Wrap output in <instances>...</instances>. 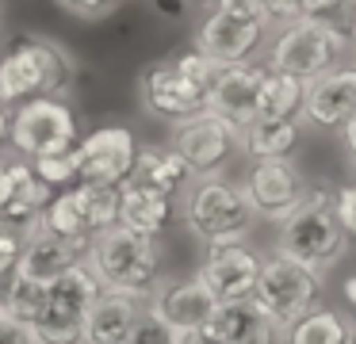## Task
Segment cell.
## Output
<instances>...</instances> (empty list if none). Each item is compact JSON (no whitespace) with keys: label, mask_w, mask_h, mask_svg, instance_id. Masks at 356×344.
Segmentation results:
<instances>
[{"label":"cell","mask_w":356,"mask_h":344,"mask_svg":"<svg viewBox=\"0 0 356 344\" xmlns=\"http://www.w3.org/2000/svg\"><path fill=\"white\" fill-rule=\"evenodd\" d=\"M154 12L165 19H180L184 15V0H154Z\"/></svg>","instance_id":"cell-38"},{"label":"cell","mask_w":356,"mask_h":344,"mask_svg":"<svg viewBox=\"0 0 356 344\" xmlns=\"http://www.w3.org/2000/svg\"><path fill=\"white\" fill-rule=\"evenodd\" d=\"M54 191L35 176V168L27 161H12L0 165V226L31 229L35 218L42 214V206L50 203Z\"/></svg>","instance_id":"cell-18"},{"label":"cell","mask_w":356,"mask_h":344,"mask_svg":"<svg viewBox=\"0 0 356 344\" xmlns=\"http://www.w3.org/2000/svg\"><path fill=\"white\" fill-rule=\"evenodd\" d=\"M348 38L337 23H330L325 15H299V19L284 23L276 35V42L268 46V69L291 73L299 81H310L318 73H330L345 61Z\"/></svg>","instance_id":"cell-4"},{"label":"cell","mask_w":356,"mask_h":344,"mask_svg":"<svg viewBox=\"0 0 356 344\" xmlns=\"http://www.w3.org/2000/svg\"><path fill=\"white\" fill-rule=\"evenodd\" d=\"M302 4V15H330V12H337L345 0H299Z\"/></svg>","instance_id":"cell-37"},{"label":"cell","mask_w":356,"mask_h":344,"mask_svg":"<svg viewBox=\"0 0 356 344\" xmlns=\"http://www.w3.org/2000/svg\"><path fill=\"white\" fill-rule=\"evenodd\" d=\"M172 149L184 157L188 172L207 180V176L222 172L230 153L238 149V126H230L226 119L203 107V111L172 122Z\"/></svg>","instance_id":"cell-10"},{"label":"cell","mask_w":356,"mask_h":344,"mask_svg":"<svg viewBox=\"0 0 356 344\" xmlns=\"http://www.w3.org/2000/svg\"><path fill=\"white\" fill-rule=\"evenodd\" d=\"M85 264H88V272L96 275L100 290L131 295V298H138V302H146V298L154 295L157 275H161L157 241L119 226V222L88 237Z\"/></svg>","instance_id":"cell-1"},{"label":"cell","mask_w":356,"mask_h":344,"mask_svg":"<svg viewBox=\"0 0 356 344\" xmlns=\"http://www.w3.org/2000/svg\"><path fill=\"white\" fill-rule=\"evenodd\" d=\"M353 344H356V325H353Z\"/></svg>","instance_id":"cell-43"},{"label":"cell","mask_w":356,"mask_h":344,"mask_svg":"<svg viewBox=\"0 0 356 344\" xmlns=\"http://www.w3.org/2000/svg\"><path fill=\"white\" fill-rule=\"evenodd\" d=\"M8 145L27 161L65 153L77 145V115L58 96H31L8 115Z\"/></svg>","instance_id":"cell-7"},{"label":"cell","mask_w":356,"mask_h":344,"mask_svg":"<svg viewBox=\"0 0 356 344\" xmlns=\"http://www.w3.org/2000/svg\"><path fill=\"white\" fill-rule=\"evenodd\" d=\"M215 310H218V298L207 290V283L200 275L161 283V290L149 295V313H157L172 333L192 329V325H207L215 318Z\"/></svg>","instance_id":"cell-16"},{"label":"cell","mask_w":356,"mask_h":344,"mask_svg":"<svg viewBox=\"0 0 356 344\" xmlns=\"http://www.w3.org/2000/svg\"><path fill=\"white\" fill-rule=\"evenodd\" d=\"M19 249H24V229H16V226H0V290L8 287V279L16 275Z\"/></svg>","instance_id":"cell-29"},{"label":"cell","mask_w":356,"mask_h":344,"mask_svg":"<svg viewBox=\"0 0 356 344\" xmlns=\"http://www.w3.org/2000/svg\"><path fill=\"white\" fill-rule=\"evenodd\" d=\"M264 65H253V61H234V65H222V73L215 76L207 92V111H215L218 119H226L230 126H245V122L257 119V88H261Z\"/></svg>","instance_id":"cell-15"},{"label":"cell","mask_w":356,"mask_h":344,"mask_svg":"<svg viewBox=\"0 0 356 344\" xmlns=\"http://www.w3.org/2000/svg\"><path fill=\"white\" fill-rule=\"evenodd\" d=\"M73 84V61L47 38H19L0 58V104H24L31 96H62Z\"/></svg>","instance_id":"cell-5"},{"label":"cell","mask_w":356,"mask_h":344,"mask_svg":"<svg viewBox=\"0 0 356 344\" xmlns=\"http://www.w3.org/2000/svg\"><path fill=\"white\" fill-rule=\"evenodd\" d=\"M280 256H291L295 264L310 268L314 275H325L345 260L348 234L333 214V191L318 188L280 222Z\"/></svg>","instance_id":"cell-3"},{"label":"cell","mask_w":356,"mask_h":344,"mask_svg":"<svg viewBox=\"0 0 356 344\" xmlns=\"http://www.w3.org/2000/svg\"><path fill=\"white\" fill-rule=\"evenodd\" d=\"M302 15V4L299 0H264V23H291Z\"/></svg>","instance_id":"cell-34"},{"label":"cell","mask_w":356,"mask_h":344,"mask_svg":"<svg viewBox=\"0 0 356 344\" xmlns=\"http://www.w3.org/2000/svg\"><path fill=\"white\" fill-rule=\"evenodd\" d=\"M85 252H88V241H81V237H58V234H47V229L31 226V229H24V249H19L16 272L27 275V279L50 283L65 268L81 264Z\"/></svg>","instance_id":"cell-19"},{"label":"cell","mask_w":356,"mask_h":344,"mask_svg":"<svg viewBox=\"0 0 356 344\" xmlns=\"http://www.w3.org/2000/svg\"><path fill=\"white\" fill-rule=\"evenodd\" d=\"M257 272H261V260L245 249V241H222L207 245V256L195 275L207 283V290L218 302H241L253 295Z\"/></svg>","instance_id":"cell-13"},{"label":"cell","mask_w":356,"mask_h":344,"mask_svg":"<svg viewBox=\"0 0 356 344\" xmlns=\"http://www.w3.org/2000/svg\"><path fill=\"white\" fill-rule=\"evenodd\" d=\"M211 12L234 15V19H264V0H207Z\"/></svg>","instance_id":"cell-33"},{"label":"cell","mask_w":356,"mask_h":344,"mask_svg":"<svg viewBox=\"0 0 356 344\" xmlns=\"http://www.w3.org/2000/svg\"><path fill=\"white\" fill-rule=\"evenodd\" d=\"M302 130L299 119H253L238 130V145L253 161H272V157H291L299 145Z\"/></svg>","instance_id":"cell-23"},{"label":"cell","mask_w":356,"mask_h":344,"mask_svg":"<svg viewBox=\"0 0 356 344\" xmlns=\"http://www.w3.org/2000/svg\"><path fill=\"white\" fill-rule=\"evenodd\" d=\"M8 145V107L0 104V149Z\"/></svg>","instance_id":"cell-40"},{"label":"cell","mask_w":356,"mask_h":344,"mask_svg":"<svg viewBox=\"0 0 356 344\" xmlns=\"http://www.w3.org/2000/svg\"><path fill=\"white\" fill-rule=\"evenodd\" d=\"M184 214H188L184 218L188 229L207 245L245 241L253 222H257L245 191L230 180H218V176H207V180L195 188V195H192V203H188Z\"/></svg>","instance_id":"cell-8"},{"label":"cell","mask_w":356,"mask_h":344,"mask_svg":"<svg viewBox=\"0 0 356 344\" xmlns=\"http://www.w3.org/2000/svg\"><path fill=\"white\" fill-rule=\"evenodd\" d=\"M341 130H345V149H348V157H353V165H356V115Z\"/></svg>","instance_id":"cell-39"},{"label":"cell","mask_w":356,"mask_h":344,"mask_svg":"<svg viewBox=\"0 0 356 344\" xmlns=\"http://www.w3.org/2000/svg\"><path fill=\"white\" fill-rule=\"evenodd\" d=\"M172 214H177L172 195H165V191H157V188H146V183H138V180L119 183V206H115L119 226L134 229V234H142V237H157L172 226Z\"/></svg>","instance_id":"cell-20"},{"label":"cell","mask_w":356,"mask_h":344,"mask_svg":"<svg viewBox=\"0 0 356 344\" xmlns=\"http://www.w3.org/2000/svg\"><path fill=\"white\" fill-rule=\"evenodd\" d=\"M172 344H226L222 336L215 333V325H192V329H180V333H172Z\"/></svg>","instance_id":"cell-35"},{"label":"cell","mask_w":356,"mask_h":344,"mask_svg":"<svg viewBox=\"0 0 356 344\" xmlns=\"http://www.w3.org/2000/svg\"><path fill=\"white\" fill-rule=\"evenodd\" d=\"M42 310H47V283L42 279H27V275L16 272L8 279V287L0 290V313L19 321V325L31 329L42 318Z\"/></svg>","instance_id":"cell-27"},{"label":"cell","mask_w":356,"mask_h":344,"mask_svg":"<svg viewBox=\"0 0 356 344\" xmlns=\"http://www.w3.org/2000/svg\"><path fill=\"white\" fill-rule=\"evenodd\" d=\"M302 84L307 81L264 65L261 88H257V119H299V111H302Z\"/></svg>","instance_id":"cell-25"},{"label":"cell","mask_w":356,"mask_h":344,"mask_svg":"<svg viewBox=\"0 0 356 344\" xmlns=\"http://www.w3.org/2000/svg\"><path fill=\"white\" fill-rule=\"evenodd\" d=\"M345 302L356 310V275H348V279H345Z\"/></svg>","instance_id":"cell-41"},{"label":"cell","mask_w":356,"mask_h":344,"mask_svg":"<svg viewBox=\"0 0 356 344\" xmlns=\"http://www.w3.org/2000/svg\"><path fill=\"white\" fill-rule=\"evenodd\" d=\"M245 199L253 206L257 218L264 222H284L302 199L310 195L307 176L299 172V165L287 157H272V161H253L245 180Z\"/></svg>","instance_id":"cell-11"},{"label":"cell","mask_w":356,"mask_h":344,"mask_svg":"<svg viewBox=\"0 0 356 344\" xmlns=\"http://www.w3.org/2000/svg\"><path fill=\"white\" fill-rule=\"evenodd\" d=\"M62 12H70V15H77V19H88V23H96V19H108L111 12H119V4L123 0H54Z\"/></svg>","instance_id":"cell-31"},{"label":"cell","mask_w":356,"mask_h":344,"mask_svg":"<svg viewBox=\"0 0 356 344\" xmlns=\"http://www.w3.org/2000/svg\"><path fill=\"white\" fill-rule=\"evenodd\" d=\"M0 344H35V341H31V329L27 325H19V321L0 313Z\"/></svg>","instance_id":"cell-36"},{"label":"cell","mask_w":356,"mask_h":344,"mask_svg":"<svg viewBox=\"0 0 356 344\" xmlns=\"http://www.w3.org/2000/svg\"><path fill=\"white\" fill-rule=\"evenodd\" d=\"M353 50H356V19H353Z\"/></svg>","instance_id":"cell-42"},{"label":"cell","mask_w":356,"mask_h":344,"mask_svg":"<svg viewBox=\"0 0 356 344\" xmlns=\"http://www.w3.org/2000/svg\"><path fill=\"white\" fill-rule=\"evenodd\" d=\"M73 157H77V180L119 188L134 172L138 142H134V134L127 126H100L73 145Z\"/></svg>","instance_id":"cell-12"},{"label":"cell","mask_w":356,"mask_h":344,"mask_svg":"<svg viewBox=\"0 0 356 344\" xmlns=\"http://www.w3.org/2000/svg\"><path fill=\"white\" fill-rule=\"evenodd\" d=\"M146 306L131 295H115V290H100L96 302L85 313V344H127L134 321Z\"/></svg>","instance_id":"cell-22"},{"label":"cell","mask_w":356,"mask_h":344,"mask_svg":"<svg viewBox=\"0 0 356 344\" xmlns=\"http://www.w3.org/2000/svg\"><path fill=\"white\" fill-rule=\"evenodd\" d=\"M131 180L146 183V188H157L165 195H177L192 180V172H188L184 157L172 145H138V161H134Z\"/></svg>","instance_id":"cell-24"},{"label":"cell","mask_w":356,"mask_h":344,"mask_svg":"<svg viewBox=\"0 0 356 344\" xmlns=\"http://www.w3.org/2000/svg\"><path fill=\"white\" fill-rule=\"evenodd\" d=\"M284 333L287 344H353V325L337 310H322V306L295 318Z\"/></svg>","instance_id":"cell-26"},{"label":"cell","mask_w":356,"mask_h":344,"mask_svg":"<svg viewBox=\"0 0 356 344\" xmlns=\"http://www.w3.org/2000/svg\"><path fill=\"white\" fill-rule=\"evenodd\" d=\"M211 325L226 344H284V325L272 321L261 306H253V298L218 302Z\"/></svg>","instance_id":"cell-21"},{"label":"cell","mask_w":356,"mask_h":344,"mask_svg":"<svg viewBox=\"0 0 356 344\" xmlns=\"http://www.w3.org/2000/svg\"><path fill=\"white\" fill-rule=\"evenodd\" d=\"M264 19H234V15L211 12L203 19L200 35H195V50L207 54V58L234 65V61H253L257 46L264 38Z\"/></svg>","instance_id":"cell-17"},{"label":"cell","mask_w":356,"mask_h":344,"mask_svg":"<svg viewBox=\"0 0 356 344\" xmlns=\"http://www.w3.org/2000/svg\"><path fill=\"white\" fill-rule=\"evenodd\" d=\"M333 214H337V222L345 226V234L356 237V183L333 191Z\"/></svg>","instance_id":"cell-32"},{"label":"cell","mask_w":356,"mask_h":344,"mask_svg":"<svg viewBox=\"0 0 356 344\" xmlns=\"http://www.w3.org/2000/svg\"><path fill=\"white\" fill-rule=\"evenodd\" d=\"M31 168H35V176H39L50 191H62V188H73V183H77V157H73V149L35 157Z\"/></svg>","instance_id":"cell-28"},{"label":"cell","mask_w":356,"mask_h":344,"mask_svg":"<svg viewBox=\"0 0 356 344\" xmlns=\"http://www.w3.org/2000/svg\"><path fill=\"white\" fill-rule=\"evenodd\" d=\"M203 4H207V0H203Z\"/></svg>","instance_id":"cell-44"},{"label":"cell","mask_w":356,"mask_h":344,"mask_svg":"<svg viewBox=\"0 0 356 344\" xmlns=\"http://www.w3.org/2000/svg\"><path fill=\"white\" fill-rule=\"evenodd\" d=\"M318 295H322V275H314L310 268H302L291 256H280L276 252L272 260H261V272H257V283H253V295L249 298L272 321H280L287 329L295 318L314 310Z\"/></svg>","instance_id":"cell-9"},{"label":"cell","mask_w":356,"mask_h":344,"mask_svg":"<svg viewBox=\"0 0 356 344\" xmlns=\"http://www.w3.org/2000/svg\"><path fill=\"white\" fill-rule=\"evenodd\" d=\"M302 119L325 130H341L356 115V65H337L302 84Z\"/></svg>","instance_id":"cell-14"},{"label":"cell","mask_w":356,"mask_h":344,"mask_svg":"<svg viewBox=\"0 0 356 344\" xmlns=\"http://www.w3.org/2000/svg\"><path fill=\"white\" fill-rule=\"evenodd\" d=\"M127 344H172V329L165 325L157 313L142 310L138 321H134V329H131V336H127Z\"/></svg>","instance_id":"cell-30"},{"label":"cell","mask_w":356,"mask_h":344,"mask_svg":"<svg viewBox=\"0 0 356 344\" xmlns=\"http://www.w3.org/2000/svg\"><path fill=\"white\" fill-rule=\"evenodd\" d=\"M218 73H222V61L207 58L200 50H188L172 61H154L138 76L142 104L154 119L180 122L207 107V92Z\"/></svg>","instance_id":"cell-2"},{"label":"cell","mask_w":356,"mask_h":344,"mask_svg":"<svg viewBox=\"0 0 356 344\" xmlns=\"http://www.w3.org/2000/svg\"><path fill=\"white\" fill-rule=\"evenodd\" d=\"M100 295V283L88 272V264L65 268L62 275L47 283V310L31 325L35 344H85V313Z\"/></svg>","instance_id":"cell-6"}]
</instances>
